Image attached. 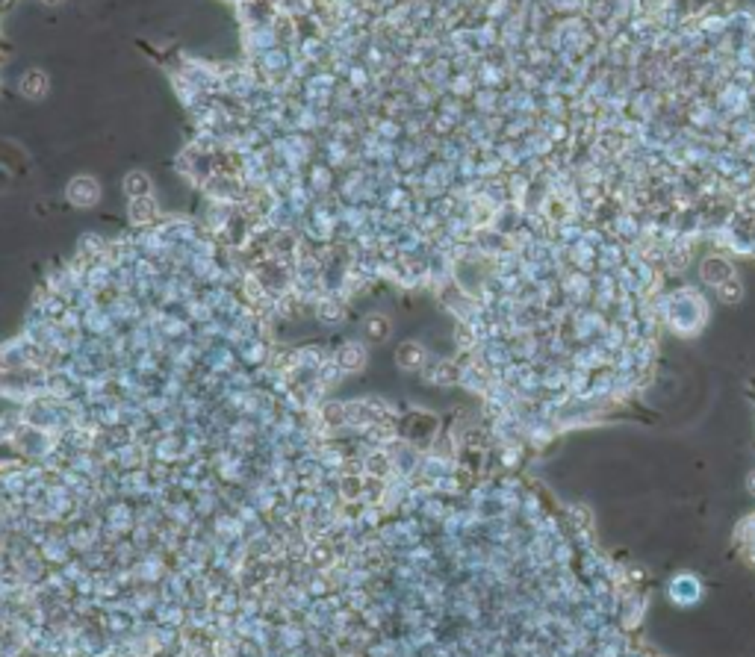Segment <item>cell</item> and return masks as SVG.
Listing matches in <instances>:
<instances>
[{
  "mask_svg": "<svg viewBox=\"0 0 755 657\" xmlns=\"http://www.w3.org/2000/svg\"><path fill=\"white\" fill-rule=\"evenodd\" d=\"M669 598L676 604H693L702 598V583L696 581L693 575H676L669 581Z\"/></svg>",
  "mask_w": 755,
  "mask_h": 657,
  "instance_id": "1",
  "label": "cell"
},
{
  "mask_svg": "<svg viewBox=\"0 0 755 657\" xmlns=\"http://www.w3.org/2000/svg\"><path fill=\"white\" fill-rule=\"evenodd\" d=\"M97 198H101V189L92 177H74L68 183V201L74 207H92L97 204Z\"/></svg>",
  "mask_w": 755,
  "mask_h": 657,
  "instance_id": "2",
  "label": "cell"
},
{
  "mask_svg": "<svg viewBox=\"0 0 755 657\" xmlns=\"http://www.w3.org/2000/svg\"><path fill=\"white\" fill-rule=\"evenodd\" d=\"M395 363L402 368H407V371L419 368L425 363V348L419 345V342H402L398 351H395Z\"/></svg>",
  "mask_w": 755,
  "mask_h": 657,
  "instance_id": "3",
  "label": "cell"
},
{
  "mask_svg": "<svg viewBox=\"0 0 755 657\" xmlns=\"http://www.w3.org/2000/svg\"><path fill=\"white\" fill-rule=\"evenodd\" d=\"M21 95L30 97V101H39V97L48 95V77L45 71H27L21 77Z\"/></svg>",
  "mask_w": 755,
  "mask_h": 657,
  "instance_id": "4",
  "label": "cell"
},
{
  "mask_svg": "<svg viewBox=\"0 0 755 657\" xmlns=\"http://www.w3.org/2000/svg\"><path fill=\"white\" fill-rule=\"evenodd\" d=\"M124 192L133 198H148L151 195V177L148 174H142V171H130V174L124 177Z\"/></svg>",
  "mask_w": 755,
  "mask_h": 657,
  "instance_id": "5",
  "label": "cell"
},
{
  "mask_svg": "<svg viewBox=\"0 0 755 657\" xmlns=\"http://www.w3.org/2000/svg\"><path fill=\"white\" fill-rule=\"evenodd\" d=\"M363 327H366V339L369 342H383L390 336V321L383 316H369Z\"/></svg>",
  "mask_w": 755,
  "mask_h": 657,
  "instance_id": "6",
  "label": "cell"
},
{
  "mask_svg": "<svg viewBox=\"0 0 755 657\" xmlns=\"http://www.w3.org/2000/svg\"><path fill=\"white\" fill-rule=\"evenodd\" d=\"M130 219L133 221H151V219H156V204L151 201V195L148 198H136L133 201V212H130Z\"/></svg>",
  "mask_w": 755,
  "mask_h": 657,
  "instance_id": "7",
  "label": "cell"
},
{
  "mask_svg": "<svg viewBox=\"0 0 755 657\" xmlns=\"http://www.w3.org/2000/svg\"><path fill=\"white\" fill-rule=\"evenodd\" d=\"M363 351H360V345H346L343 351H339V366L343 368H348V371H358L360 366H363Z\"/></svg>",
  "mask_w": 755,
  "mask_h": 657,
  "instance_id": "8",
  "label": "cell"
}]
</instances>
